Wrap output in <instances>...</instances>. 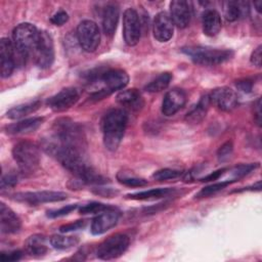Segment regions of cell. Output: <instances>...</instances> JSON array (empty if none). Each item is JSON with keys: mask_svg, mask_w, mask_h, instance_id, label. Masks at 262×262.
Wrapping results in <instances>:
<instances>
[{"mask_svg": "<svg viewBox=\"0 0 262 262\" xmlns=\"http://www.w3.org/2000/svg\"><path fill=\"white\" fill-rule=\"evenodd\" d=\"M203 32L207 36H216L221 30V17L215 9H207L202 16Z\"/></svg>", "mask_w": 262, "mask_h": 262, "instance_id": "obj_20", "label": "cell"}, {"mask_svg": "<svg viewBox=\"0 0 262 262\" xmlns=\"http://www.w3.org/2000/svg\"><path fill=\"white\" fill-rule=\"evenodd\" d=\"M16 53L13 43L8 38H2L0 41V66L1 77L8 78L15 68Z\"/></svg>", "mask_w": 262, "mask_h": 262, "instance_id": "obj_14", "label": "cell"}, {"mask_svg": "<svg viewBox=\"0 0 262 262\" xmlns=\"http://www.w3.org/2000/svg\"><path fill=\"white\" fill-rule=\"evenodd\" d=\"M129 237L124 233H116L104 239L97 248L96 255L102 260H113L122 256L129 246Z\"/></svg>", "mask_w": 262, "mask_h": 262, "instance_id": "obj_6", "label": "cell"}, {"mask_svg": "<svg viewBox=\"0 0 262 262\" xmlns=\"http://www.w3.org/2000/svg\"><path fill=\"white\" fill-rule=\"evenodd\" d=\"M128 123V115L122 108H113L108 111L102 118L101 130L103 135L104 146L115 151L124 136Z\"/></svg>", "mask_w": 262, "mask_h": 262, "instance_id": "obj_2", "label": "cell"}, {"mask_svg": "<svg viewBox=\"0 0 262 262\" xmlns=\"http://www.w3.org/2000/svg\"><path fill=\"white\" fill-rule=\"evenodd\" d=\"M129 82L127 73L121 69H106L89 75L88 83L94 87L91 99L99 100L117 90H122Z\"/></svg>", "mask_w": 262, "mask_h": 262, "instance_id": "obj_1", "label": "cell"}, {"mask_svg": "<svg viewBox=\"0 0 262 262\" xmlns=\"http://www.w3.org/2000/svg\"><path fill=\"white\" fill-rule=\"evenodd\" d=\"M12 157L19 171L25 175H31L39 168L41 155L39 147L30 141H20L12 148Z\"/></svg>", "mask_w": 262, "mask_h": 262, "instance_id": "obj_5", "label": "cell"}, {"mask_svg": "<svg viewBox=\"0 0 262 262\" xmlns=\"http://www.w3.org/2000/svg\"><path fill=\"white\" fill-rule=\"evenodd\" d=\"M25 249L28 254L34 257H41L47 253L46 238L42 234H34L28 237L25 243Z\"/></svg>", "mask_w": 262, "mask_h": 262, "instance_id": "obj_24", "label": "cell"}, {"mask_svg": "<svg viewBox=\"0 0 262 262\" xmlns=\"http://www.w3.org/2000/svg\"><path fill=\"white\" fill-rule=\"evenodd\" d=\"M18 216L4 203L0 204V229L2 233H15L20 229Z\"/></svg>", "mask_w": 262, "mask_h": 262, "instance_id": "obj_18", "label": "cell"}, {"mask_svg": "<svg viewBox=\"0 0 262 262\" xmlns=\"http://www.w3.org/2000/svg\"><path fill=\"white\" fill-rule=\"evenodd\" d=\"M85 225H86V221L85 220H77L75 222L61 225L59 227V231L62 232V233L70 232V231H75V230H79V229L84 228Z\"/></svg>", "mask_w": 262, "mask_h": 262, "instance_id": "obj_36", "label": "cell"}, {"mask_svg": "<svg viewBox=\"0 0 262 262\" xmlns=\"http://www.w3.org/2000/svg\"><path fill=\"white\" fill-rule=\"evenodd\" d=\"M181 51L186 54L194 63L202 66H216L230 59L233 52L229 49L213 48L208 46H187Z\"/></svg>", "mask_w": 262, "mask_h": 262, "instance_id": "obj_4", "label": "cell"}, {"mask_svg": "<svg viewBox=\"0 0 262 262\" xmlns=\"http://www.w3.org/2000/svg\"><path fill=\"white\" fill-rule=\"evenodd\" d=\"M76 208H77V205H68V206H64V207H62L60 209H57V210L48 211L47 216L49 218H56V217L66 216V215L70 214L71 212H73Z\"/></svg>", "mask_w": 262, "mask_h": 262, "instance_id": "obj_35", "label": "cell"}, {"mask_svg": "<svg viewBox=\"0 0 262 262\" xmlns=\"http://www.w3.org/2000/svg\"><path fill=\"white\" fill-rule=\"evenodd\" d=\"M258 167H259L258 163L246 164V165L243 164V165H238V166H235V167L229 169L228 172H225V173L229 174V176H230V178H228V181H231L233 183Z\"/></svg>", "mask_w": 262, "mask_h": 262, "instance_id": "obj_30", "label": "cell"}, {"mask_svg": "<svg viewBox=\"0 0 262 262\" xmlns=\"http://www.w3.org/2000/svg\"><path fill=\"white\" fill-rule=\"evenodd\" d=\"M120 213L113 207L99 213L91 223V232L94 235H99L111 228L115 227L119 221Z\"/></svg>", "mask_w": 262, "mask_h": 262, "instance_id": "obj_13", "label": "cell"}, {"mask_svg": "<svg viewBox=\"0 0 262 262\" xmlns=\"http://www.w3.org/2000/svg\"><path fill=\"white\" fill-rule=\"evenodd\" d=\"M13 200L26 203L31 206H36L44 203H53V202H61L67 200L68 194L61 191H49V190H42V191H29V192H18L12 195Z\"/></svg>", "mask_w": 262, "mask_h": 262, "instance_id": "obj_10", "label": "cell"}, {"mask_svg": "<svg viewBox=\"0 0 262 262\" xmlns=\"http://www.w3.org/2000/svg\"><path fill=\"white\" fill-rule=\"evenodd\" d=\"M79 100V92L74 87H67L47 99V105L54 112H64Z\"/></svg>", "mask_w": 262, "mask_h": 262, "instance_id": "obj_11", "label": "cell"}, {"mask_svg": "<svg viewBox=\"0 0 262 262\" xmlns=\"http://www.w3.org/2000/svg\"><path fill=\"white\" fill-rule=\"evenodd\" d=\"M211 104L209 94H205L200 101L186 114L185 120L189 124H199L206 117L209 105Z\"/></svg>", "mask_w": 262, "mask_h": 262, "instance_id": "obj_23", "label": "cell"}, {"mask_svg": "<svg viewBox=\"0 0 262 262\" xmlns=\"http://www.w3.org/2000/svg\"><path fill=\"white\" fill-rule=\"evenodd\" d=\"M236 87L243 91V92H246V93H249L252 91V88H253V82L251 80H248V79H244V80H239L236 82Z\"/></svg>", "mask_w": 262, "mask_h": 262, "instance_id": "obj_42", "label": "cell"}, {"mask_svg": "<svg viewBox=\"0 0 262 262\" xmlns=\"http://www.w3.org/2000/svg\"><path fill=\"white\" fill-rule=\"evenodd\" d=\"M116 100L120 105L132 111H138L143 106L142 96L137 89L122 90L118 93Z\"/></svg>", "mask_w": 262, "mask_h": 262, "instance_id": "obj_19", "label": "cell"}, {"mask_svg": "<svg viewBox=\"0 0 262 262\" xmlns=\"http://www.w3.org/2000/svg\"><path fill=\"white\" fill-rule=\"evenodd\" d=\"M32 56L35 63L41 69H48L52 64L54 60L53 42L47 32L40 31V37Z\"/></svg>", "mask_w": 262, "mask_h": 262, "instance_id": "obj_8", "label": "cell"}, {"mask_svg": "<svg viewBox=\"0 0 262 262\" xmlns=\"http://www.w3.org/2000/svg\"><path fill=\"white\" fill-rule=\"evenodd\" d=\"M23 253L19 250L16 251H11L7 253H2L1 254V260L3 262H12V261H17L21 258Z\"/></svg>", "mask_w": 262, "mask_h": 262, "instance_id": "obj_39", "label": "cell"}, {"mask_svg": "<svg viewBox=\"0 0 262 262\" xmlns=\"http://www.w3.org/2000/svg\"><path fill=\"white\" fill-rule=\"evenodd\" d=\"M249 7L246 2H236V1H227L223 3V11L226 20L235 21L238 19L245 12H248Z\"/></svg>", "mask_w": 262, "mask_h": 262, "instance_id": "obj_25", "label": "cell"}, {"mask_svg": "<svg viewBox=\"0 0 262 262\" xmlns=\"http://www.w3.org/2000/svg\"><path fill=\"white\" fill-rule=\"evenodd\" d=\"M77 39L84 51H95L100 43V32L98 26L90 19L82 20L77 28Z\"/></svg>", "mask_w": 262, "mask_h": 262, "instance_id": "obj_7", "label": "cell"}, {"mask_svg": "<svg viewBox=\"0 0 262 262\" xmlns=\"http://www.w3.org/2000/svg\"><path fill=\"white\" fill-rule=\"evenodd\" d=\"M172 80V75L170 73H162L151 82H149L145 87L144 90L149 93H156L165 90Z\"/></svg>", "mask_w": 262, "mask_h": 262, "instance_id": "obj_28", "label": "cell"}, {"mask_svg": "<svg viewBox=\"0 0 262 262\" xmlns=\"http://www.w3.org/2000/svg\"><path fill=\"white\" fill-rule=\"evenodd\" d=\"M232 182L231 181H228V180H222L221 182H217V183H213L211 185H208L206 187H204L203 189H201V191L195 195L198 199L200 198H207V196H210V195H213L215 194L216 192L220 191L221 189L225 188L227 185L231 184Z\"/></svg>", "mask_w": 262, "mask_h": 262, "instance_id": "obj_33", "label": "cell"}, {"mask_svg": "<svg viewBox=\"0 0 262 262\" xmlns=\"http://www.w3.org/2000/svg\"><path fill=\"white\" fill-rule=\"evenodd\" d=\"M174 32V25L170 18V15L165 12H159L154 20L152 25V33L154 37L159 42H167L169 41Z\"/></svg>", "mask_w": 262, "mask_h": 262, "instance_id": "obj_17", "label": "cell"}, {"mask_svg": "<svg viewBox=\"0 0 262 262\" xmlns=\"http://www.w3.org/2000/svg\"><path fill=\"white\" fill-rule=\"evenodd\" d=\"M108 208H111V206H107V205H104V204H101V203H96V202H93V203H89V204H86L84 206H82L80 209H79V212L80 214H99L105 210H107Z\"/></svg>", "mask_w": 262, "mask_h": 262, "instance_id": "obj_34", "label": "cell"}, {"mask_svg": "<svg viewBox=\"0 0 262 262\" xmlns=\"http://www.w3.org/2000/svg\"><path fill=\"white\" fill-rule=\"evenodd\" d=\"M43 122H44V118L42 117L28 118L19 122L8 125L6 127V131L9 134H28L37 130L42 125Z\"/></svg>", "mask_w": 262, "mask_h": 262, "instance_id": "obj_21", "label": "cell"}, {"mask_svg": "<svg viewBox=\"0 0 262 262\" xmlns=\"http://www.w3.org/2000/svg\"><path fill=\"white\" fill-rule=\"evenodd\" d=\"M261 51H262V46L259 45L256 49H254V51L252 52V55H251V62L258 68L261 67V58H262Z\"/></svg>", "mask_w": 262, "mask_h": 262, "instance_id": "obj_41", "label": "cell"}, {"mask_svg": "<svg viewBox=\"0 0 262 262\" xmlns=\"http://www.w3.org/2000/svg\"><path fill=\"white\" fill-rule=\"evenodd\" d=\"M186 102V94L182 89L173 88L169 90L163 99L162 102V113L165 116H173L180 108L184 106Z\"/></svg>", "mask_w": 262, "mask_h": 262, "instance_id": "obj_16", "label": "cell"}, {"mask_svg": "<svg viewBox=\"0 0 262 262\" xmlns=\"http://www.w3.org/2000/svg\"><path fill=\"white\" fill-rule=\"evenodd\" d=\"M184 174L183 171L181 170H175V169H169L165 168L162 170H158L152 174V178L158 180V181H165V180H171V179H176Z\"/></svg>", "mask_w": 262, "mask_h": 262, "instance_id": "obj_32", "label": "cell"}, {"mask_svg": "<svg viewBox=\"0 0 262 262\" xmlns=\"http://www.w3.org/2000/svg\"><path fill=\"white\" fill-rule=\"evenodd\" d=\"M40 105H41V102L39 100L31 101V102L19 104V105H16V106L10 108L6 115H7V118L12 119V120L21 119L32 113H35L40 107Z\"/></svg>", "mask_w": 262, "mask_h": 262, "instance_id": "obj_27", "label": "cell"}, {"mask_svg": "<svg viewBox=\"0 0 262 262\" xmlns=\"http://www.w3.org/2000/svg\"><path fill=\"white\" fill-rule=\"evenodd\" d=\"M68 19H69L68 13L64 10H58L51 16L50 21L55 26H62L68 21Z\"/></svg>", "mask_w": 262, "mask_h": 262, "instance_id": "obj_37", "label": "cell"}, {"mask_svg": "<svg viewBox=\"0 0 262 262\" xmlns=\"http://www.w3.org/2000/svg\"><path fill=\"white\" fill-rule=\"evenodd\" d=\"M16 183H17V178H16V176L13 175V174L4 175V176L1 178V188H2V189L8 188V187H12V186H14Z\"/></svg>", "mask_w": 262, "mask_h": 262, "instance_id": "obj_40", "label": "cell"}, {"mask_svg": "<svg viewBox=\"0 0 262 262\" xmlns=\"http://www.w3.org/2000/svg\"><path fill=\"white\" fill-rule=\"evenodd\" d=\"M172 192L171 188L164 187V188H154L148 190H143L139 192H134L127 194L126 198L130 200H137V201H150V200H157L162 199L167 195H169Z\"/></svg>", "mask_w": 262, "mask_h": 262, "instance_id": "obj_26", "label": "cell"}, {"mask_svg": "<svg viewBox=\"0 0 262 262\" xmlns=\"http://www.w3.org/2000/svg\"><path fill=\"white\" fill-rule=\"evenodd\" d=\"M119 20V8L115 4H108L102 12V30L107 36H113L116 32Z\"/></svg>", "mask_w": 262, "mask_h": 262, "instance_id": "obj_22", "label": "cell"}, {"mask_svg": "<svg viewBox=\"0 0 262 262\" xmlns=\"http://www.w3.org/2000/svg\"><path fill=\"white\" fill-rule=\"evenodd\" d=\"M78 243H79V238L73 235L55 234L50 238L51 246L57 250H67V249L73 248L76 245H78Z\"/></svg>", "mask_w": 262, "mask_h": 262, "instance_id": "obj_29", "label": "cell"}, {"mask_svg": "<svg viewBox=\"0 0 262 262\" xmlns=\"http://www.w3.org/2000/svg\"><path fill=\"white\" fill-rule=\"evenodd\" d=\"M254 5L256 6V10H257L258 12H260V8H261V5H262V2H261V1L255 2V3H254Z\"/></svg>", "mask_w": 262, "mask_h": 262, "instance_id": "obj_45", "label": "cell"}, {"mask_svg": "<svg viewBox=\"0 0 262 262\" xmlns=\"http://www.w3.org/2000/svg\"><path fill=\"white\" fill-rule=\"evenodd\" d=\"M254 118L258 126L261 124V99L258 98L254 103Z\"/></svg>", "mask_w": 262, "mask_h": 262, "instance_id": "obj_44", "label": "cell"}, {"mask_svg": "<svg viewBox=\"0 0 262 262\" xmlns=\"http://www.w3.org/2000/svg\"><path fill=\"white\" fill-rule=\"evenodd\" d=\"M232 148H233V146H232L231 141L225 142L224 144H222V145L220 146V148H219L218 151H217L218 158H219L220 160H223V159L228 158L229 155L232 152Z\"/></svg>", "mask_w": 262, "mask_h": 262, "instance_id": "obj_38", "label": "cell"}, {"mask_svg": "<svg viewBox=\"0 0 262 262\" xmlns=\"http://www.w3.org/2000/svg\"><path fill=\"white\" fill-rule=\"evenodd\" d=\"M117 179L120 183L130 186V187H141L147 184V181L143 178L134 176V175H127L124 172H120L117 175Z\"/></svg>", "mask_w": 262, "mask_h": 262, "instance_id": "obj_31", "label": "cell"}, {"mask_svg": "<svg viewBox=\"0 0 262 262\" xmlns=\"http://www.w3.org/2000/svg\"><path fill=\"white\" fill-rule=\"evenodd\" d=\"M190 3L183 0H174L170 3V18L174 26L183 29L186 28L191 18Z\"/></svg>", "mask_w": 262, "mask_h": 262, "instance_id": "obj_15", "label": "cell"}, {"mask_svg": "<svg viewBox=\"0 0 262 262\" xmlns=\"http://www.w3.org/2000/svg\"><path fill=\"white\" fill-rule=\"evenodd\" d=\"M123 36L127 45H136L141 36V21L137 11L127 8L123 14Z\"/></svg>", "mask_w": 262, "mask_h": 262, "instance_id": "obj_9", "label": "cell"}, {"mask_svg": "<svg viewBox=\"0 0 262 262\" xmlns=\"http://www.w3.org/2000/svg\"><path fill=\"white\" fill-rule=\"evenodd\" d=\"M40 37V31L30 23L19 24L12 32L15 53L26 58L32 56Z\"/></svg>", "mask_w": 262, "mask_h": 262, "instance_id": "obj_3", "label": "cell"}, {"mask_svg": "<svg viewBox=\"0 0 262 262\" xmlns=\"http://www.w3.org/2000/svg\"><path fill=\"white\" fill-rule=\"evenodd\" d=\"M209 98L212 104L224 112L233 110L237 104V95L229 87H219L214 89L209 94Z\"/></svg>", "mask_w": 262, "mask_h": 262, "instance_id": "obj_12", "label": "cell"}, {"mask_svg": "<svg viewBox=\"0 0 262 262\" xmlns=\"http://www.w3.org/2000/svg\"><path fill=\"white\" fill-rule=\"evenodd\" d=\"M225 171H226V169H225V168L220 169V170H217V171H214V172L210 173L209 175H207V176H205V177L201 178L200 180H201V181H203V182H208V181L217 180V179H219L222 175H224V174H225Z\"/></svg>", "mask_w": 262, "mask_h": 262, "instance_id": "obj_43", "label": "cell"}]
</instances>
